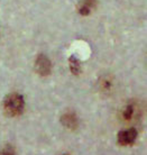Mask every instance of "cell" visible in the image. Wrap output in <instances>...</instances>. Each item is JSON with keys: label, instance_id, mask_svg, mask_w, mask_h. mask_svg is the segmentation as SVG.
<instances>
[{"label": "cell", "instance_id": "6da1fadb", "mask_svg": "<svg viewBox=\"0 0 147 155\" xmlns=\"http://www.w3.org/2000/svg\"><path fill=\"white\" fill-rule=\"evenodd\" d=\"M2 108L8 117H17L25 110V100L21 94L12 92L7 94L2 102Z\"/></svg>", "mask_w": 147, "mask_h": 155}, {"label": "cell", "instance_id": "7a4b0ae2", "mask_svg": "<svg viewBox=\"0 0 147 155\" xmlns=\"http://www.w3.org/2000/svg\"><path fill=\"white\" fill-rule=\"evenodd\" d=\"M35 70L36 72L42 75L47 77L52 72V62L45 54H39L35 60Z\"/></svg>", "mask_w": 147, "mask_h": 155}, {"label": "cell", "instance_id": "3957f363", "mask_svg": "<svg viewBox=\"0 0 147 155\" xmlns=\"http://www.w3.org/2000/svg\"><path fill=\"white\" fill-rule=\"evenodd\" d=\"M137 138V130L135 128H128V129H124L121 132L118 133L117 135V140L120 145L122 146H128L132 145Z\"/></svg>", "mask_w": 147, "mask_h": 155}, {"label": "cell", "instance_id": "277c9868", "mask_svg": "<svg viewBox=\"0 0 147 155\" xmlns=\"http://www.w3.org/2000/svg\"><path fill=\"white\" fill-rule=\"evenodd\" d=\"M61 123L63 126H65L71 130H74L79 127V118L73 111H67V113L63 114L61 117Z\"/></svg>", "mask_w": 147, "mask_h": 155}, {"label": "cell", "instance_id": "5b68a950", "mask_svg": "<svg viewBox=\"0 0 147 155\" xmlns=\"http://www.w3.org/2000/svg\"><path fill=\"white\" fill-rule=\"evenodd\" d=\"M97 6V0H83L79 6V14L82 16H88L92 9Z\"/></svg>", "mask_w": 147, "mask_h": 155}, {"label": "cell", "instance_id": "8992f818", "mask_svg": "<svg viewBox=\"0 0 147 155\" xmlns=\"http://www.w3.org/2000/svg\"><path fill=\"white\" fill-rule=\"evenodd\" d=\"M69 64H70L71 73L74 74V75H80V73H81L82 71L81 62H80V60L75 55H71L70 56V58H69Z\"/></svg>", "mask_w": 147, "mask_h": 155}, {"label": "cell", "instance_id": "52a82bcc", "mask_svg": "<svg viewBox=\"0 0 147 155\" xmlns=\"http://www.w3.org/2000/svg\"><path fill=\"white\" fill-rule=\"evenodd\" d=\"M134 111H135L134 105L129 104V105L126 106L124 108V110H122V117H124V119H126V120L132 119V115H134Z\"/></svg>", "mask_w": 147, "mask_h": 155}, {"label": "cell", "instance_id": "ba28073f", "mask_svg": "<svg viewBox=\"0 0 147 155\" xmlns=\"http://www.w3.org/2000/svg\"><path fill=\"white\" fill-rule=\"evenodd\" d=\"M0 155H16V153L11 145H6L0 150Z\"/></svg>", "mask_w": 147, "mask_h": 155}, {"label": "cell", "instance_id": "9c48e42d", "mask_svg": "<svg viewBox=\"0 0 147 155\" xmlns=\"http://www.w3.org/2000/svg\"><path fill=\"white\" fill-rule=\"evenodd\" d=\"M63 155H67V154H63Z\"/></svg>", "mask_w": 147, "mask_h": 155}]
</instances>
